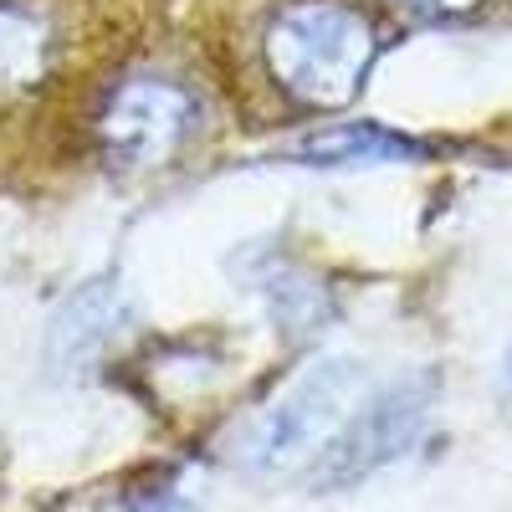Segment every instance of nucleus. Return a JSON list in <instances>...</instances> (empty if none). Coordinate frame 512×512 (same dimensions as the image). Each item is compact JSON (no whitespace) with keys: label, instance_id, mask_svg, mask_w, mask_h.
Segmentation results:
<instances>
[{"label":"nucleus","instance_id":"nucleus-1","mask_svg":"<svg viewBox=\"0 0 512 512\" xmlns=\"http://www.w3.org/2000/svg\"><path fill=\"white\" fill-rule=\"evenodd\" d=\"M374 26L349 0H292L267 26L277 88L308 108H344L374 67Z\"/></svg>","mask_w":512,"mask_h":512},{"label":"nucleus","instance_id":"nucleus-2","mask_svg":"<svg viewBox=\"0 0 512 512\" xmlns=\"http://www.w3.org/2000/svg\"><path fill=\"white\" fill-rule=\"evenodd\" d=\"M364 364L359 359H323L303 379H292L287 390L256 410V420L236 441V466L251 477H292L313 472V461L333 446V436L354 420L364 405Z\"/></svg>","mask_w":512,"mask_h":512},{"label":"nucleus","instance_id":"nucleus-3","mask_svg":"<svg viewBox=\"0 0 512 512\" xmlns=\"http://www.w3.org/2000/svg\"><path fill=\"white\" fill-rule=\"evenodd\" d=\"M431 395H436V379L431 374H415V379H395L390 390L369 395L354 420L333 436V446L313 461L308 482L333 492V487H354L369 472H379L384 461H395L415 446L425 415H431Z\"/></svg>","mask_w":512,"mask_h":512},{"label":"nucleus","instance_id":"nucleus-4","mask_svg":"<svg viewBox=\"0 0 512 512\" xmlns=\"http://www.w3.org/2000/svg\"><path fill=\"white\" fill-rule=\"evenodd\" d=\"M195 134V98L180 82L164 77H134L108 98L98 118V139L108 159L123 169H154Z\"/></svg>","mask_w":512,"mask_h":512},{"label":"nucleus","instance_id":"nucleus-5","mask_svg":"<svg viewBox=\"0 0 512 512\" xmlns=\"http://www.w3.org/2000/svg\"><path fill=\"white\" fill-rule=\"evenodd\" d=\"M420 144L405 139V134H390L379 123H338L328 134H308L303 144L292 149V159L303 164H323V169H338V164H384V159H415Z\"/></svg>","mask_w":512,"mask_h":512},{"label":"nucleus","instance_id":"nucleus-6","mask_svg":"<svg viewBox=\"0 0 512 512\" xmlns=\"http://www.w3.org/2000/svg\"><path fill=\"white\" fill-rule=\"evenodd\" d=\"M52 62V31L31 6H0V93L41 82Z\"/></svg>","mask_w":512,"mask_h":512},{"label":"nucleus","instance_id":"nucleus-7","mask_svg":"<svg viewBox=\"0 0 512 512\" xmlns=\"http://www.w3.org/2000/svg\"><path fill=\"white\" fill-rule=\"evenodd\" d=\"M256 292H262L267 318L282 333H313L328 318V292L308 272H297L292 262H272L262 277H256Z\"/></svg>","mask_w":512,"mask_h":512},{"label":"nucleus","instance_id":"nucleus-8","mask_svg":"<svg viewBox=\"0 0 512 512\" xmlns=\"http://www.w3.org/2000/svg\"><path fill=\"white\" fill-rule=\"evenodd\" d=\"M118 512H195L180 492H144V497H128Z\"/></svg>","mask_w":512,"mask_h":512},{"label":"nucleus","instance_id":"nucleus-9","mask_svg":"<svg viewBox=\"0 0 512 512\" xmlns=\"http://www.w3.org/2000/svg\"><path fill=\"white\" fill-rule=\"evenodd\" d=\"M405 6L420 11V16H461V11L482 6V0H405Z\"/></svg>","mask_w":512,"mask_h":512},{"label":"nucleus","instance_id":"nucleus-10","mask_svg":"<svg viewBox=\"0 0 512 512\" xmlns=\"http://www.w3.org/2000/svg\"><path fill=\"white\" fill-rule=\"evenodd\" d=\"M507 379H512V354H507Z\"/></svg>","mask_w":512,"mask_h":512}]
</instances>
